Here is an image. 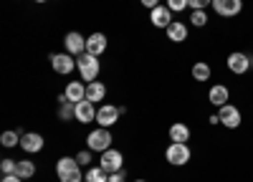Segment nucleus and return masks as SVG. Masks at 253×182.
I'll list each match as a JSON object with an SVG mask.
<instances>
[{"label":"nucleus","instance_id":"1","mask_svg":"<svg viewBox=\"0 0 253 182\" xmlns=\"http://www.w3.org/2000/svg\"><path fill=\"white\" fill-rule=\"evenodd\" d=\"M56 172H58L61 182H81L84 180V172H81V165L76 157H61L56 162Z\"/></svg>","mask_w":253,"mask_h":182},{"label":"nucleus","instance_id":"2","mask_svg":"<svg viewBox=\"0 0 253 182\" xmlns=\"http://www.w3.org/2000/svg\"><path fill=\"white\" fill-rule=\"evenodd\" d=\"M76 66H79V73L84 81H89V84L96 81V76H99V58L96 56H91V53L76 56Z\"/></svg>","mask_w":253,"mask_h":182},{"label":"nucleus","instance_id":"3","mask_svg":"<svg viewBox=\"0 0 253 182\" xmlns=\"http://www.w3.org/2000/svg\"><path fill=\"white\" fill-rule=\"evenodd\" d=\"M86 147H89L91 152H107V149L112 147V132H107V127H99V129L89 132Z\"/></svg>","mask_w":253,"mask_h":182},{"label":"nucleus","instance_id":"4","mask_svg":"<svg viewBox=\"0 0 253 182\" xmlns=\"http://www.w3.org/2000/svg\"><path fill=\"white\" fill-rule=\"evenodd\" d=\"M165 157H167V162H170L172 167H182V165H187V162H190L193 152H190V147L182 145V142H172V145L167 147Z\"/></svg>","mask_w":253,"mask_h":182},{"label":"nucleus","instance_id":"5","mask_svg":"<svg viewBox=\"0 0 253 182\" xmlns=\"http://www.w3.org/2000/svg\"><path fill=\"white\" fill-rule=\"evenodd\" d=\"M225 64H228V71L230 73H236V76H243L251 71V64H253V58L246 56L243 51H233L228 58H225Z\"/></svg>","mask_w":253,"mask_h":182},{"label":"nucleus","instance_id":"6","mask_svg":"<svg viewBox=\"0 0 253 182\" xmlns=\"http://www.w3.org/2000/svg\"><path fill=\"white\" fill-rule=\"evenodd\" d=\"M218 119H220V124H223L225 129H238V127H241V121H243L238 107H233V104L220 107V109H218Z\"/></svg>","mask_w":253,"mask_h":182},{"label":"nucleus","instance_id":"7","mask_svg":"<svg viewBox=\"0 0 253 182\" xmlns=\"http://www.w3.org/2000/svg\"><path fill=\"white\" fill-rule=\"evenodd\" d=\"M122 165H124V157H122V152H117V149H107V152H101V159H99V167L101 170H107L109 175H114V172H119L122 170Z\"/></svg>","mask_w":253,"mask_h":182},{"label":"nucleus","instance_id":"8","mask_svg":"<svg viewBox=\"0 0 253 182\" xmlns=\"http://www.w3.org/2000/svg\"><path fill=\"white\" fill-rule=\"evenodd\" d=\"M213 8L220 18H236L243 10V0H213Z\"/></svg>","mask_w":253,"mask_h":182},{"label":"nucleus","instance_id":"9","mask_svg":"<svg viewBox=\"0 0 253 182\" xmlns=\"http://www.w3.org/2000/svg\"><path fill=\"white\" fill-rule=\"evenodd\" d=\"M63 46H66V53L81 56V53H86V38H84L79 31H71V33H66V38H63Z\"/></svg>","mask_w":253,"mask_h":182},{"label":"nucleus","instance_id":"10","mask_svg":"<svg viewBox=\"0 0 253 182\" xmlns=\"http://www.w3.org/2000/svg\"><path fill=\"white\" fill-rule=\"evenodd\" d=\"M51 66H53L56 73L66 76V73L74 71L76 64H74V56H71V53H53V56H51Z\"/></svg>","mask_w":253,"mask_h":182},{"label":"nucleus","instance_id":"11","mask_svg":"<svg viewBox=\"0 0 253 182\" xmlns=\"http://www.w3.org/2000/svg\"><path fill=\"white\" fill-rule=\"evenodd\" d=\"M122 116V109H117V107H112V104H107V107H101L99 111H96V124L99 127H112V124H117V119Z\"/></svg>","mask_w":253,"mask_h":182},{"label":"nucleus","instance_id":"12","mask_svg":"<svg viewBox=\"0 0 253 182\" xmlns=\"http://www.w3.org/2000/svg\"><path fill=\"white\" fill-rule=\"evenodd\" d=\"M43 137H41L38 132H26L23 137H20V147H23V152H28V154H36V152H41L43 149Z\"/></svg>","mask_w":253,"mask_h":182},{"label":"nucleus","instance_id":"13","mask_svg":"<svg viewBox=\"0 0 253 182\" xmlns=\"http://www.w3.org/2000/svg\"><path fill=\"white\" fill-rule=\"evenodd\" d=\"M150 20H152V26L155 28H167L172 23V10L167 8V5H157L150 10Z\"/></svg>","mask_w":253,"mask_h":182},{"label":"nucleus","instance_id":"14","mask_svg":"<svg viewBox=\"0 0 253 182\" xmlns=\"http://www.w3.org/2000/svg\"><path fill=\"white\" fill-rule=\"evenodd\" d=\"M96 104H91L89 99H84V101H79L76 104V119L81 121V124H91V121L96 119Z\"/></svg>","mask_w":253,"mask_h":182},{"label":"nucleus","instance_id":"15","mask_svg":"<svg viewBox=\"0 0 253 182\" xmlns=\"http://www.w3.org/2000/svg\"><path fill=\"white\" fill-rule=\"evenodd\" d=\"M104 51H107V36H104V33H91L86 38V53L99 58Z\"/></svg>","mask_w":253,"mask_h":182},{"label":"nucleus","instance_id":"16","mask_svg":"<svg viewBox=\"0 0 253 182\" xmlns=\"http://www.w3.org/2000/svg\"><path fill=\"white\" fill-rule=\"evenodd\" d=\"M228 99H230V91H228V86H223V84H215L213 89L208 91V101H210L213 107H218V109L228 104Z\"/></svg>","mask_w":253,"mask_h":182},{"label":"nucleus","instance_id":"17","mask_svg":"<svg viewBox=\"0 0 253 182\" xmlns=\"http://www.w3.org/2000/svg\"><path fill=\"white\" fill-rule=\"evenodd\" d=\"M63 94H66V99H69V101L79 104V101H84V99H86V86H81L79 81H71V84L66 86V91H63Z\"/></svg>","mask_w":253,"mask_h":182},{"label":"nucleus","instance_id":"18","mask_svg":"<svg viewBox=\"0 0 253 182\" xmlns=\"http://www.w3.org/2000/svg\"><path fill=\"white\" fill-rule=\"evenodd\" d=\"M104 96H107V86H104L101 81H91V84L86 86V99L91 101V104H99Z\"/></svg>","mask_w":253,"mask_h":182},{"label":"nucleus","instance_id":"19","mask_svg":"<svg viewBox=\"0 0 253 182\" xmlns=\"http://www.w3.org/2000/svg\"><path fill=\"white\" fill-rule=\"evenodd\" d=\"M167 38L175 40V43L187 40V26L185 23H170V26H167Z\"/></svg>","mask_w":253,"mask_h":182},{"label":"nucleus","instance_id":"20","mask_svg":"<svg viewBox=\"0 0 253 182\" xmlns=\"http://www.w3.org/2000/svg\"><path fill=\"white\" fill-rule=\"evenodd\" d=\"M170 139L172 142H182V145H187V139H190V127L187 124H172L170 127Z\"/></svg>","mask_w":253,"mask_h":182},{"label":"nucleus","instance_id":"21","mask_svg":"<svg viewBox=\"0 0 253 182\" xmlns=\"http://www.w3.org/2000/svg\"><path fill=\"white\" fill-rule=\"evenodd\" d=\"M15 175H18L20 180H28V177L36 175V165H33L31 159H20V162H18V167H15Z\"/></svg>","mask_w":253,"mask_h":182},{"label":"nucleus","instance_id":"22","mask_svg":"<svg viewBox=\"0 0 253 182\" xmlns=\"http://www.w3.org/2000/svg\"><path fill=\"white\" fill-rule=\"evenodd\" d=\"M84 180L86 182H109V172L101 167H91L89 172H84Z\"/></svg>","mask_w":253,"mask_h":182},{"label":"nucleus","instance_id":"23","mask_svg":"<svg viewBox=\"0 0 253 182\" xmlns=\"http://www.w3.org/2000/svg\"><path fill=\"white\" fill-rule=\"evenodd\" d=\"M61 109H58V116L63 121H69V119H76V104L74 101H58Z\"/></svg>","mask_w":253,"mask_h":182},{"label":"nucleus","instance_id":"24","mask_svg":"<svg viewBox=\"0 0 253 182\" xmlns=\"http://www.w3.org/2000/svg\"><path fill=\"white\" fill-rule=\"evenodd\" d=\"M210 73H213V71H210V66L205 64V61H198V64L193 66V78L195 81H208Z\"/></svg>","mask_w":253,"mask_h":182},{"label":"nucleus","instance_id":"25","mask_svg":"<svg viewBox=\"0 0 253 182\" xmlns=\"http://www.w3.org/2000/svg\"><path fill=\"white\" fill-rule=\"evenodd\" d=\"M0 145L3 147H15V145H20V137H18V132H13V129H8V132H3L0 134Z\"/></svg>","mask_w":253,"mask_h":182},{"label":"nucleus","instance_id":"26","mask_svg":"<svg viewBox=\"0 0 253 182\" xmlns=\"http://www.w3.org/2000/svg\"><path fill=\"white\" fill-rule=\"evenodd\" d=\"M190 23H193L195 28L208 26V13L205 10H193V13H190Z\"/></svg>","mask_w":253,"mask_h":182},{"label":"nucleus","instance_id":"27","mask_svg":"<svg viewBox=\"0 0 253 182\" xmlns=\"http://www.w3.org/2000/svg\"><path fill=\"white\" fill-rule=\"evenodd\" d=\"M167 8H170L172 13H182V10H187L190 5H187V0H167Z\"/></svg>","mask_w":253,"mask_h":182},{"label":"nucleus","instance_id":"28","mask_svg":"<svg viewBox=\"0 0 253 182\" xmlns=\"http://www.w3.org/2000/svg\"><path fill=\"white\" fill-rule=\"evenodd\" d=\"M187 5H190V10H205L213 5V0H187Z\"/></svg>","mask_w":253,"mask_h":182},{"label":"nucleus","instance_id":"29","mask_svg":"<svg viewBox=\"0 0 253 182\" xmlns=\"http://www.w3.org/2000/svg\"><path fill=\"white\" fill-rule=\"evenodd\" d=\"M15 167H18V162H13V159H3V162H0V172H3V175H15Z\"/></svg>","mask_w":253,"mask_h":182},{"label":"nucleus","instance_id":"30","mask_svg":"<svg viewBox=\"0 0 253 182\" xmlns=\"http://www.w3.org/2000/svg\"><path fill=\"white\" fill-rule=\"evenodd\" d=\"M76 159H79V165H89V162H91V149L89 152H79Z\"/></svg>","mask_w":253,"mask_h":182},{"label":"nucleus","instance_id":"31","mask_svg":"<svg viewBox=\"0 0 253 182\" xmlns=\"http://www.w3.org/2000/svg\"><path fill=\"white\" fill-rule=\"evenodd\" d=\"M139 3H142L144 8H150V10H152V8H157V5H160V0H139Z\"/></svg>","mask_w":253,"mask_h":182},{"label":"nucleus","instance_id":"32","mask_svg":"<svg viewBox=\"0 0 253 182\" xmlns=\"http://www.w3.org/2000/svg\"><path fill=\"white\" fill-rule=\"evenodd\" d=\"M109 182H124V172L119 170V172H114V175H109Z\"/></svg>","mask_w":253,"mask_h":182},{"label":"nucleus","instance_id":"33","mask_svg":"<svg viewBox=\"0 0 253 182\" xmlns=\"http://www.w3.org/2000/svg\"><path fill=\"white\" fill-rule=\"evenodd\" d=\"M0 182H23V180H20L18 175H3V180H0Z\"/></svg>","mask_w":253,"mask_h":182},{"label":"nucleus","instance_id":"34","mask_svg":"<svg viewBox=\"0 0 253 182\" xmlns=\"http://www.w3.org/2000/svg\"><path fill=\"white\" fill-rule=\"evenodd\" d=\"M36 3H48V0H36Z\"/></svg>","mask_w":253,"mask_h":182},{"label":"nucleus","instance_id":"35","mask_svg":"<svg viewBox=\"0 0 253 182\" xmlns=\"http://www.w3.org/2000/svg\"><path fill=\"white\" fill-rule=\"evenodd\" d=\"M134 182H147V180H134Z\"/></svg>","mask_w":253,"mask_h":182}]
</instances>
